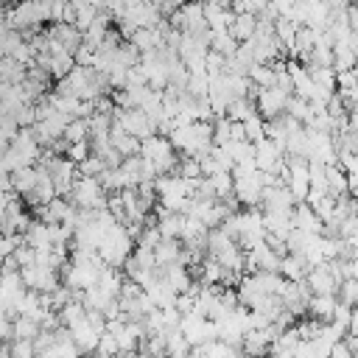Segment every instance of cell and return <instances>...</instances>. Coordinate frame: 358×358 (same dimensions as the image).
Masks as SVG:
<instances>
[{"mask_svg": "<svg viewBox=\"0 0 358 358\" xmlns=\"http://www.w3.org/2000/svg\"><path fill=\"white\" fill-rule=\"evenodd\" d=\"M98 257L103 260V266H115V268H123V263L129 260V255L134 252V238L129 235L126 224H115L106 229L101 246L95 249Z\"/></svg>", "mask_w": 358, "mask_h": 358, "instance_id": "obj_1", "label": "cell"}, {"mask_svg": "<svg viewBox=\"0 0 358 358\" xmlns=\"http://www.w3.org/2000/svg\"><path fill=\"white\" fill-rule=\"evenodd\" d=\"M140 157L154 165L157 176L159 173H173L176 162H179V154L173 151V145L165 134H151V137L140 140Z\"/></svg>", "mask_w": 358, "mask_h": 358, "instance_id": "obj_2", "label": "cell"}, {"mask_svg": "<svg viewBox=\"0 0 358 358\" xmlns=\"http://www.w3.org/2000/svg\"><path fill=\"white\" fill-rule=\"evenodd\" d=\"M67 196L78 210H101V207H106V190L101 187L98 176H76V182H73Z\"/></svg>", "mask_w": 358, "mask_h": 358, "instance_id": "obj_3", "label": "cell"}, {"mask_svg": "<svg viewBox=\"0 0 358 358\" xmlns=\"http://www.w3.org/2000/svg\"><path fill=\"white\" fill-rule=\"evenodd\" d=\"M249 98L255 101V109H257L260 117L274 120V117L285 115V106H288L291 92L280 90V87H252L249 90Z\"/></svg>", "mask_w": 358, "mask_h": 358, "instance_id": "obj_4", "label": "cell"}, {"mask_svg": "<svg viewBox=\"0 0 358 358\" xmlns=\"http://www.w3.org/2000/svg\"><path fill=\"white\" fill-rule=\"evenodd\" d=\"M341 266L338 260H324L319 266H310L305 271V285L310 294H336L338 282H341Z\"/></svg>", "mask_w": 358, "mask_h": 358, "instance_id": "obj_5", "label": "cell"}, {"mask_svg": "<svg viewBox=\"0 0 358 358\" xmlns=\"http://www.w3.org/2000/svg\"><path fill=\"white\" fill-rule=\"evenodd\" d=\"M112 123H117L123 131L134 134L137 140H145V137L157 134V126H154V123L148 120V115H145L143 109H137V106H131V109L112 106Z\"/></svg>", "mask_w": 358, "mask_h": 358, "instance_id": "obj_6", "label": "cell"}, {"mask_svg": "<svg viewBox=\"0 0 358 358\" xmlns=\"http://www.w3.org/2000/svg\"><path fill=\"white\" fill-rule=\"evenodd\" d=\"M179 330L185 333V338H187V344L190 347H199V344H204V341H210V338H218V330H215V322L213 319H207V316H201V313H185L182 319H179Z\"/></svg>", "mask_w": 358, "mask_h": 358, "instance_id": "obj_7", "label": "cell"}, {"mask_svg": "<svg viewBox=\"0 0 358 358\" xmlns=\"http://www.w3.org/2000/svg\"><path fill=\"white\" fill-rule=\"evenodd\" d=\"M20 274H22V282H25V288H31V291H39V294H50L53 288H59L62 285V274L56 271V268H45V266H25V268H20Z\"/></svg>", "mask_w": 358, "mask_h": 358, "instance_id": "obj_8", "label": "cell"}, {"mask_svg": "<svg viewBox=\"0 0 358 358\" xmlns=\"http://www.w3.org/2000/svg\"><path fill=\"white\" fill-rule=\"evenodd\" d=\"M31 221H34V218L25 213V207H22L20 196H14V199L8 201V207H6V213L0 215V232L22 238V235H25V229L31 227Z\"/></svg>", "mask_w": 358, "mask_h": 358, "instance_id": "obj_9", "label": "cell"}, {"mask_svg": "<svg viewBox=\"0 0 358 358\" xmlns=\"http://www.w3.org/2000/svg\"><path fill=\"white\" fill-rule=\"evenodd\" d=\"M308 129V126H305ZM310 162H324V165H336V143L327 131H313L308 129V154Z\"/></svg>", "mask_w": 358, "mask_h": 358, "instance_id": "obj_10", "label": "cell"}, {"mask_svg": "<svg viewBox=\"0 0 358 358\" xmlns=\"http://www.w3.org/2000/svg\"><path fill=\"white\" fill-rule=\"evenodd\" d=\"M263 213H291L296 199L291 196V190L280 182V185H271V187H263Z\"/></svg>", "mask_w": 358, "mask_h": 358, "instance_id": "obj_11", "label": "cell"}, {"mask_svg": "<svg viewBox=\"0 0 358 358\" xmlns=\"http://www.w3.org/2000/svg\"><path fill=\"white\" fill-rule=\"evenodd\" d=\"M154 213H157L154 227L159 229L162 238H179L182 235V229H185V213H173V210H165L159 204L154 207Z\"/></svg>", "mask_w": 358, "mask_h": 358, "instance_id": "obj_12", "label": "cell"}, {"mask_svg": "<svg viewBox=\"0 0 358 358\" xmlns=\"http://www.w3.org/2000/svg\"><path fill=\"white\" fill-rule=\"evenodd\" d=\"M182 241L179 238H159L157 246H154V263L157 268H165V266H173V263H182ZM185 266V263H182Z\"/></svg>", "mask_w": 358, "mask_h": 358, "instance_id": "obj_13", "label": "cell"}, {"mask_svg": "<svg viewBox=\"0 0 358 358\" xmlns=\"http://www.w3.org/2000/svg\"><path fill=\"white\" fill-rule=\"evenodd\" d=\"M294 229H302V232H316V235H322V229H324V224H322V218L310 210V204H305V201H296L294 204Z\"/></svg>", "mask_w": 358, "mask_h": 358, "instance_id": "obj_14", "label": "cell"}, {"mask_svg": "<svg viewBox=\"0 0 358 358\" xmlns=\"http://www.w3.org/2000/svg\"><path fill=\"white\" fill-rule=\"evenodd\" d=\"M22 241L31 246V249H50L53 246V224H45V221H31V227L25 229Z\"/></svg>", "mask_w": 358, "mask_h": 358, "instance_id": "obj_15", "label": "cell"}, {"mask_svg": "<svg viewBox=\"0 0 358 358\" xmlns=\"http://www.w3.org/2000/svg\"><path fill=\"white\" fill-rule=\"evenodd\" d=\"M336 305H338V296L336 294H310V299H308V316L310 319H319V322H330Z\"/></svg>", "mask_w": 358, "mask_h": 358, "instance_id": "obj_16", "label": "cell"}, {"mask_svg": "<svg viewBox=\"0 0 358 358\" xmlns=\"http://www.w3.org/2000/svg\"><path fill=\"white\" fill-rule=\"evenodd\" d=\"M109 143H112V148H115L120 157H134V154H140V140H137L134 134L123 131L117 123H112V129H109Z\"/></svg>", "mask_w": 358, "mask_h": 358, "instance_id": "obj_17", "label": "cell"}, {"mask_svg": "<svg viewBox=\"0 0 358 358\" xmlns=\"http://www.w3.org/2000/svg\"><path fill=\"white\" fill-rule=\"evenodd\" d=\"M159 274H162V280H165L176 294H182V291H187V288L193 285V274H190V268L182 266V263L165 266V268H159Z\"/></svg>", "mask_w": 358, "mask_h": 358, "instance_id": "obj_18", "label": "cell"}, {"mask_svg": "<svg viewBox=\"0 0 358 358\" xmlns=\"http://www.w3.org/2000/svg\"><path fill=\"white\" fill-rule=\"evenodd\" d=\"M36 176H39V168H36V165H25V168L11 171V193H17V196L25 199V196L34 190Z\"/></svg>", "mask_w": 358, "mask_h": 358, "instance_id": "obj_19", "label": "cell"}, {"mask_svg": "<svg viewBox=\"0 0 358 358\" xmlns=\"http://www.w3.org/2000/svg\"><path fill=\"white\" fill-rule=\"evenodd\" d=\"M288 282H299V280H305V271H308V263L299 257V255H282L280 257V268H277Z\"/></svg>", "mask_w": 358, "mask_h": 358, "instance_id": "obj_20", "label": "cell"}, {"mask_svg": "<svg viewBox=\"0 0 358 358\" xmlns=\"http://www.w3.org/2000/svg\"><path fill=\"white\" fill-rule=\"evenodd\" d=\"M257 31V14L252 11H243V14H235L232 25H229V34L238 39V42H246L252 39V34Z\"/></svg>", "mask_w": 358, "mask_h": 358, "instance_id": "obj_21", "label": "cell"}, {"mask_svg": "<svg viewBox=\"0 0 358 358\" xmlns=\"http://www.w3.org/2000/svg\"><path fill=\"white\" fill-rule=\"evenodd\" d=\"M123 282H126V274L120 271V268H115V266H103L101 268V274H98V288H103L106 294H112V296H117L120 294V288H123Z\"/></svg>", "mask_w": 358, "mask_h": 358, "instance_id": "obj_22", "label": "cell"}, {"mask_svg": "<svg viewBox=\"0 0 358 358\" xmlns=\"http://www.w3.org/2000/svg\"><path fill=\"white\" fill-rule=\"evenodd\" d=\"M42 330V324L36 322V319H31V316H14L11 319V338H36V333Z\"/></svg>", "mask_w": 358, "mask_h": 358, "instance_id": "obj_23", "label": "cell"}, {"mask_svg": "<svg viewBox=\"0 0 358 358\" xmlns=\"http://www.w3.org/2000/svg\"><path fill=\"white\" fill-rule=\"evenodd\" d=\"M324 173H327V193H330L333 199L347 196V173H344L338 165H327Z\"/></svg>", "mask_w": 358, "mask_h": 358, "instance_id": "obj_24", "label": "cell"}, {"mask_svg": "<svg viewBox=\"0 0 358 358\" xmlns=\"http://www.w3.org/2000/svg\"><path fill=\"white\" fill-rule=\"evenodd\" d=\"M162 333H165V347H168L171 355L185 358V355L190 352V344H187V338H185V333H182L179 327H168V330H162Z\"/></svg>", "mask_w": 358, "mask_h": 358, "instance_id": "obj_25", "label": "cell"}, {"mask_svg": "<svg viewBox=\"0 0 358 358\" xmlns=\"http://www.w3.org/2000/svg\"><path fill=\"white\" fill-rule=\"evenodd\" d=\"M358 53L350 45H333V70H355Z\"/></svg>", "mask_w": 358, "mask_h": 358, "instance_id": "obj_26", "label": "cell"}, {"mask_svg": "<svg viewBox=\"0 0 358 358\" xmlns=\"http://www.w3.org/2000/svg\"><path fill=\"white\" fill-rule=\"evenodd\" d=\"M255 112H257V109H255V101H252V98H235V101L227 106V112H224V115H227L229 120L243 123V120H249Z\"/></svg>", "mask_w": 358, "mask_h": 358, "instance_id": "obj_27", "label": "cell"}, {"mask_svg": "<svg viewBox=\"0 0 358 358\" xmlns=\"http://www.w3.org/2000/svg\"><path fill=\"white\" fill-rule=\"evenodd\" d=\"M62 137L67 143H78V140H90V120L87 117H70Z\"/></svg>", "mask_w": 358, "mask_h": 358, "instance_id": "obj_28", "label": "cell"}, {"mask_svg": "<svg viewBox=\"0 0 358 358\" xmlns=\"http://www.w3.org/2000/svg\"><path fill=\"white\" fill-rule=\"evenodd\" d=\"M246 78L252 81V87H274V67L271 64H252Z\"/></svg>", "mask_w": 358, "mask_h": 358, "instance_id": "obj_29", "label": "cell"}, {"mask_svg": "<svg viewBox=\"0 0 358 358\" xmlns=\"http://www.w3.org/2000/svg\"><path fill=\"white\" fill-rule=\"evenodd\" d=\"M204 179L213 187V193H215L218 201L227 199V196H232V173L229 171H221V173H213V176H204Z\"/></svg>", "mask_w": 358, "mask_h": 358, "instance_id": "obj_30", "label": "cell"}, {"mask_svg": "<svg viewBox=\"0 0 358 358\" xmlns=\"http://www.w3.org/2000/svg\"><path fill=\"white\" fill-rule=\"evenodd\" d=\"M243 134H246L249 143L263 140V137H266V117H260V115L255 112L249 120H243Z\"/></svg>", "mask_w": 358, "mask_h": 358, "instance_id": "obj_31", "label": "cell"}, {"mask_svg": "<svg viewBox=\"0 0 358 358\" xmlns=\"http://www.w3.org/2000/svg\"><path fill=\"white\" fill-rule=\"evenodd\" d=\"M173 173H179L182 179H199V176H201V165H199L196 157H179Z\"/></svg>", "mask_w": 358, "mask_h": 358, "instance_id": "obj_32", "label": "cell"}, {"mask_svg": "<svg viewBox=\"0 0 358 358\" xmlns=\"http://www.w3.org/2000/svg\"><path fill=\"white\" fill-rule=\"evenodd\" d=\"M8 355L11 358H36L34 341L31 338H11L8 341Z\"/></svg>", "mask_w": 358, "mask_h": 358, "instance_id": "obj_33", "label": "cell"}, {"mask_svg": "<svg viewBox=\"0 0 358 358\" xmlns=\"http://www.w3.org/2000/svg\"><path fill=\"white\" fill-rule=\"evenodd\" d=\"M90 154H92L90 140H78V143H70V145H67V154H64V157H67V159H73V162L78 165V162H81V159H87Z\"/></svg>", "mask_w": 358, "mask_h": 358, "instance_id": "obj_34", "label": "cell"}, {"mask_svg": "<svg viewBox=\"0 0 358 358\" xmlns=\"http://www.w3.org/2000/svg\"><path fill=\"white\" fill-rule=\"evenodd\" d=\"M103 168H106V165H103V159H101V157H95V154H90L87 159H81V162H78V176H98Z\"/></svg>", "mask_w": 358, "mask_h": 358, "instance_id": "obj_35", "label": "cell"}, {"mask_svg": "<svg viewBox=\"0 0 358 358\" xmlns=\"http://www.w3.org/2000/svg\"><path fill=\"white\" fill-rule=\"evenodd\" d=\"M95 352H106V355H117L120 352V347H117V338L112 336V333H101V338H98V347H95Z\"/></svg>", "mask_w": 358, "mask_h": 358, "instance_id": "obj_36", "label": "cell"}, {"mask_svg": "<svg viewBox=\"0 0 358 358\" xmlns=\"http://www.w3.org/2000/svg\"><path fill=\"white\" fill-rule=\"evenodd\" d=\"M20 241H22V238H17V235H6V232H0V260L8 257V255H14V249L20 246Z\"/></svg>", "mask_w": 358, "mask_h": 358, "instance_id": "obj_37", "label": "cell"}, {"mask_svg": "<svg viewBox=\"0 0 358 358\" xmlns=\"http://www.w3.org/2000/svg\"><path fill=\"white\" fill-rule=\"evenodd\" d=\"M327 358H355V355H352V352H350V350H347V344H344V341H336V344H333V350H330V355H327Z\"/></svg>", "mask_w": 358, "mask_h": 358, "instance_id": "obj_38", "label": "cell"}, {"mask_svg": "<svg viewBox=\"0 0 358 358\" xmlns=\"http://www.w3.org/2000/svg\"><path fill=\"white\" fill-rule=\"evenodd\" d=\"M347 333L358 336V308H352V313H350V324H347Z\"/></svg>", "mask_w": 358, "mask_h": 358, "instance_id": "obj_39", "label": "cell"}, {"mask_svg": "<svg viewBox=\"0 0 358 358\" xmlns=\"http://www.w3.org/2000/svg\"><path fill=\"white\" fill-rule=\"evenodd\" d=\"M17 193H11V190H0V215L6 213V207H8V201L14 199Z\"/></svg>", "mask_w": 358, "mask_h": 358, "instance_id": "obj_40", "label": "cell"}, {"mask_svg": "<svg viewBox=\"0 0 358 358\" xmlns=\"http://www.w3.org/2000/svg\"><path fill=\"white\" fill-rule=\"evenodd\" d=\"M358 190V173H347V193L352 196Z\"/></svg>", "mask_w": 358, "mask_h": 358, "instance_id": "obj_41", "label": "cell"}, {"mask_svg": "<svg viewBox=\"0 0 358 358\" xmlns=\"http://www.w3.org/2000/svg\"><path fill=\"white\" fill-rule=\"evenodd\" d=\"M92 358H120V352H117V355H106V352H92Z\"/></svg>", "mask_w": 358, "mask_h": 358, "instance_id": "obj_42", "label": "cell"}, {"mask_svg": "<svg viewBox=\"0 0 358 358\" xmlns=\"http://www.w3.org/2000/svg\"><path fill=\"white\" fill-rule=\"evenodd\" d=\"M162 358H179V355H171V352H165V355H162Z\"/></svg>", "mask_w": 358, "mask_h": 358, "instance_id": "obj_43", "label": "cell"}, {"mask_svg": "<svg viewBox=\"0 0 358 358\" xmlns=\"http://www.w3.org/2000/svg\"><path fill=\"white\" fill-rule=\"evenodd\" d=\"M352 201H358V190H355V193H352Z\"/></svg>", "mask_w": 358, "mask_h": 358, "instance_id": "obj_44", "label": "cell"}, {"mask_svg": "<svg viewBox=\"0 0 358 358\" xmlns=\"http://www.w3.org/2000/svg\"><path fill=\"white\" fill-rule=\"evenodd\" d=\"M241 358H255V355H246V352H241Z\"/></svg>", "mask_w": 358, "mask_h": 358, "instance_id": "obj_45", "label": "cell"}, {"mask_svg": "<svg viewBox=\"0 0 358 358\" xmlns=\"http://www.w3.org/2000/svg\"><path fill=\"white\" fill-rule=\"evenodd\" d=\"M185 358H196V355H193V352H187V355H185Z\"/></svg>", "mask_w": 358, "mask_h": 358, "instance_id": "obj_46", "label": "cell"}]
</instances>
